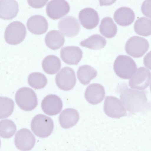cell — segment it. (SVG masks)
Masks as SVG:
<instances>
[{
    "label": "cell",
    "mask_w": 151,
    "mask_h": 151,
    "mask_svg": "<svg viewBox=\"0 0 151 151\" xmlns=\"http://www.w3.org/2000/svg\"><path fill=\"white\" fill-rule=\"evenodd\" d=\"M120 98L126 109L132 114L143 111L148 107L145 93L128 88L122 89Z\"/></svg>",
    "instance_id": "6da1fadb"
},
{
    "label": "cell",
    "mask_w": 151,
    "mask_h": 151,
    "mask_svg": "<svg viewBox=\"0 0 151 151\" xmlns=\"http://www.w3.org/2000/svg\"><path fill=\"white\" fill-rule=\"evenodd\" d=\"M114 71L116 75L121 78H130L136 72V64L130 57L121 55L115 59L114 65Z\"/></svg>",
    "instance_id": "7a4b0ae2"
},
{
    "label": "cell",
    "mask_w": 151,
    "mask_h": 151,
    "mask_svg": "<svg viewBox=\"0 0 151 151\" xmlns=\"http://www.w3.org/2000/svg\"><path fill=\"white\" fill-rule=\"evenodd\" d=\"M15 100L22 109L29 111L34 109L38 104L36 95L30 88L24 87L19 89L16 93Z\"/></svg>",
    "instance_id": "3957f363"
},
{
    "label": "cell",
    "mask_w": 151,
    "mask_h": 151,
    "mask_svg": "<svg viewBox=\"0 0 151 151\" xmlns=\"http://www.w3.org/2000/svg\"><path fill=\"white\" fill-rule=\"evenodd\" d=\"M31 128L32 132L37 136L45 138L52 133L54 128V123L50 117L39 114L35 116L32 120Z\"/></svg>",
    "instance_id": "277c9868"
},
{
    "label": "cell",
    "mask_w": 151,
    "mask_h": 151,
    "mask_svg": "<svg viewBox=\"0 0 151 151\" xmlns=\"http://www.w3.org/2000/svg\"><path fill=\"white\" fill-rule=\"evenodd\" d=\"M26 34V28L21 22H12L6 27L4 33V38L8 43L12 45L18 44L24 40Z\"/></svg>",
    "instance_id": "5b68a950"
},
{
    "label": "cell",
    "mask_w": 151,
    "mask_h": 151,
    "mask_svg": "<svg viewBox=\"0 0 151 151\" xmlns=\"http://www.w3.org/2000/svg\"><path fill=\"white\" fill-rule=\"evenodd\" d=\"M149 44L145 38L138 36L131 37L127 42L125 50L129 55L135 58L142 56L147 51Z\"/></svg>",
    "instance_id": "8992f818"
},
{
    "label": "cell",
    "mask_w": 151,
    "mask_h": 151,
    "mask_svg": "<svg viewBox=\"0 0 151 151\" xmlns=\"http://www.w3.org/2000/svg\"><path fill=\"white\" fill-rule=\"evenodd\" d=\"M76 78L74 70L69 67L63 68L56 75L55 81L58 87L64 91L71 90L75 86Z\"/></svg>",
    "instance_id": "52a82bcc"
},
{
    "label": "cell",
    "mask_w": 151,
    "mask_h": 151,
    "mask_svg": "<svg viewBox=\"0 0 151 151\" xmlns=\"http://www.w3.org/2000/svg\"><path fill=\"white\" fill-rule=\"evenodd\" d=\"M104 109L107 116L114 118H119L127 115L126 111L121 101L113 96H107L106 97Z\"/></svg>",
    "instance_id": "ba28073f"
},
{
    "label": "cell",
    "mask_w": 151,
    "mask_h": 151,
    "mask_svg": "<svg viewBox=\"0 0 151 151\" xmlns=\"http://www.w3.org/2000/svg\"><path fill=\"white\" fill-rule=\"evenodd\" d=\"M14 141L15 145L18 149L22 151H28L33 147L36 140L35 136L29 129L22 128L16 133Z\"/></svg>",
    "instance_id": "9c48e42d"
},
{
    "label": "cell",
    "mask_w": 151,
    "mask_h": 151,
    "mask_svg": "<svg viewBox=\"0 0 151 151\" xmlns=\"http://www.w3.org/2000/svg\"><path fill=\"white\" fill-rule=\"evenodd\" d=\"M150 79V71L145 67H140L129 79V85L132 88L143 90L149 86Z\"/></svg>",
    "instance_id": "30bf717a"
},
{
    "label": "cell",
    "mask_w": 151,
    "mask_h": 151,
    "mask_svg": "<svg viewBox=\"0 0 151 151\" xmlns=\"http://www.w3.org/2000/svg\"><path fill=\"white\" fill-rule=\"evenodd\" d=\"M70 9L68 3L65 0H51L47 4L46 13L53 19H58L67 14Z\"/></svg>",
    "instance_id": "8fae6325"
},
{
    "label": "cell",
    "mask_w": 151,
    "mask_h": 151,
    "mask_svg": "<svg viewBox=\"0 0 151 151\" xmlns=\"http://www.w3.org/2000/svg\"><path fill=\"white\" fill-rule=\"evenodd\" d=\"M58 27L64 36L70 37L77 35L81 29L78 21L72 16H66L60 20L58 23Z\"/></svg>",
    "instance_id": "7c38bea8"
},
{
    "label": "cell",
    "mask_w": 151,
    "mask_h": 151,
    "mask_svg": "<svg viewBox=\"0 0 151 151\" xmlns=\"http://www.w3.org/2000/svg\"><path fill=\"white\" fill-rule=\"evenodd\" d=\"M63 103L60 98L54 94L45 96L41 102V107L44 112L49 116L58 114L61 111Z\"/></svg>",
    "instance_id": "4fadbf2b"
},
{
    "label": "cell",
    "mask_w": 151,
    "mask_h": 151,
    "mask_svg": "<svg viewBox=\"0 0 151 151\" xmlns=\"http://www.w3.org/2000/svg\"><path fill=\"white\" fill-rule=\"evenodd\" d=\"M78 18L81 25L87 29H92L96 27L99 21L97 12L90 7L81 10L79 13Z\"/></svg>",
    "instance_id": "5bb4252c"
},
{
    "label": "cell",
    "mask_w": 151,
    "mask_h": 151,
    "mask_svg": "<svg viewBox=\"0 0 151 151\" xmlns=\"http://www.w3.org/2000/svg\"><path fill=\"white\" fill-rule=\"evenodd\" d=\"M60 53L63 61L69 65H77L83 56L81 48L75 46L64 47L61 49Z\"/></svg>",
    "instance_id": "9a60e30c"
},
{
    "label": "cell",
    "mask_w": 151,
    "mask_h": 151,
    "mask_svg": "<svg viewBox=\"0 0 151 151\" xmlns=\"http://www.w3.org/2000/svg\"><path fill=\"white\" fill-rule=\"evenodd\" d=\"M104 87L98 83H93L88 86L85 93L86 100L92 104H96L101 102L105 96Z\"/></svg>",
    "instance_id": "2e32d148"
},
{
    "label": "cell",
    "mask_w": 151,
    "mask_h": 151,
    "mask_svg": "<svg viewBox=\"0 0 151 151\" xmlns=\"http://www.w3.org/2000/svg\"><path fill=\"white\" fill-rule=\"evenodd\" d=\"M27 25L30 32L37 35L45 33L48 27L47 21L40 15H35L30 17L27 20Z\"/></svg>",
    "instance_id": "e0dca14e"
},
{
    "label": "cell",
    "mask_w": 151,
    "mask_h": 151,
    "mask_svg": "<svg viewBox=\"0 0 151 151\" xmlns=\"http://www.w3.org/2000/svg\"><path fill=\"white\" fill-rule=\"evenodd\" d=\"M135 14L132 9L127 7H122L117 9L114 12V18L119 25L126 26L130 25L133 22Z\"/></svg>",
    "instance_id": "ac0fdd59"
},
{
    "label": "cell",
    "mask_w": 151,
    "mask_h": 151,
    "mask_svg": "<svg viewBox=\"0 0 151 151\" xmlns=\"http://www.w3.org/2000/svg\"><path fill=\"white\" fill-rule=\"evenodd\" d=\"M19 12V5L15 0H0V18L11 19L15 17Z\"/></svg>",
    "instance_id": "d6986e66"
},
{
    "label": "cell",
    "mask_w": 151,
    "mask_h": 151,
    "mask_svg": "<svg viewBox=\"0 0 151 151\" xmlns=\"http://www.w3.org/2000/svg\"><path fill=\"white\" fill-rule=\"evenodd\" d=\"M79 116L78 111L73 108H67L63 110L59 117L60 124L63 128H70L78 122Z\"/></svg>",
    "instance_id": "ffe728a7"
},
{
    "label": "cell",
    "mask_w": 151,
    "mask_h": 151,
    "mask_svg": "<svg viewBox=\"0 0 151 151\" xmlns=\"http://www.w3.org/2000/svg\"><path fill=\"white\" fill-rule=\"evenodd\" d=\"M64 37L57 30H52L49 32L45 37V42L46 45L53 50L60 48L64 45Z\"/></svg>",
    "instance_id": "44dd1931"
},
{
    "label": "cell",
    "mask_w": 151,
    "mask_h": 151,
    "mask_svg": "<svg viewBox=\"0 0 151 151\" xmlns=\"http://www.w3.org/2000/svg\"><path fill=\"white\" fill-rule=\"evenodd\" d=\"M42 66L44 71L49 74L56 73L61 67V62L60 59L53 55H50L43 60Z\"/></svg>",
    "instance_id": "7402d4cb"
},
{
    "label": "cell",
    "mask_w": 151,
    "mask_h": 151,
    "mask_svg": "<svg viewBox=\"0 0 151 151\" xmlns=\"http://www.w3.org/2000/svg\"><path fill=\"white\" fill-rule=\"evenodd\" d=\"M99 30L100 33L103 36L110 38L116 35L117 29L112 19L109 17H106L101 20Z\"/></svg>",
    "instance_id": "603a6c76"
},
{
    "label": "cell",
    "mask_w": 151,
    "mask_h": 151,
    "mask_svg": "<svg viewBox=\"0 0 151 151\" xmlns=\"http://www.w3.org/2000/svg\"><path fill=\"white\" fill-rule=\"evenodd\" d=\"M97 75L96 70L92 66L84 65L80 67L77 72V76L80 82L86 85Z\"/></svg>",
    "instance_id": "cb8c5ba5"
},
{
    "label": "cell",
    "mask_w": 151,
    "mask_h": 151,
    "mask_svg": "<svg viewBox=\"0 0 151 151\" xmlns=\"http://www.w3.org/2000/svg\"><path fill=\"white\" fill-rule=\"evenodd\" d=\"M106 41L105 39L99 34L93 35L81 41L80 45L89 49L96 50L104 48Z\"/></svg>",
    "instance_id": "d4e9b609"
},
{
    "label": "cell",
    "mask_w": 151,
    "mask_h": 151,
    "mask_svg": "<svg viewBox=\"0 0 151 151\" xmlns=\"http://www.w3.org/2000/svg\"><path fill=\"white\" fill-rule=\"evenodd\" d=\"M135 32L138 35L147 36L151 35V20L146 17L138 19L134 25Z\"/></svg>",
    "instance_id": "484cf974"
},
{
    "label": "cell",
    "mask_w": 151,
    "mask_h": 151,
    "mask_svg": "<svg viewBox=\"0 0 151 151\" xmlns=\"http://www.w3.org/2000/svg\"><path fill=\"white\" fill-rule=\"evenodd\" d=\"M16 130V125L12 121L6 119L0 121V136L1 137L9 138L14 134Z\"/></svg>",
    "instance_id": "4316f807"
},
{
    "label": "cell",
    "mask_w": 151,
    "mask_h": 151,
    "mask_svg": "<svg viewBox=\"0 0 151 151\" xmlns=\"http://www.w3.org/2000/svg\"><path fill=\"white\" fill-rule=\"evenodd\" d=\"M14 106L12 100L8 97L0 96V119L10 116L13 111Z\"/></svg>",
    "instance_id": "83f0119b"
},
{
    "label": "cell",
    "mask_w": 151,
    "mask_h": 151,
    "mask_svg": "<svg viewBox=\"0 0 151 151\" xmlns=\"http://www.w3.org/2000/svg\"><path fill=\"white\" fill-rule=\"evenodd\" d=\"M28 82L29 85L35 89H40L44 87L47 83V79L43 74L34 72L29 76Z\"/></svg>",
    "instance_id": "f1b7e54d"
},
{
    "label": "cell",
    "mask_w": 151,
    "mask_h": 151,
    "mask_svg": "<svg viewBox=\"0 0 151 151\" xmlns=\"http://www.w3.org/2000/svg\"><path fill=\"white\" fill-rule=\"evenodd\" d=\"M150 0L145 1L141 6V11L143 14L150 18Z\"/></svg>",
    "instance_id": "f546056e"
},
{
    "label": "cell",
    "mask_w": 151,
    "mask_h": 151,
    "mask_svg": "<svg viewBox=\"0 0 151 151\" xmlns=\"http://www.w3.org/2000/svg\"><path fill=\"white\" fill-rule=\"evenodd\" d=\"M48 1H31L28 0L29 5L33 8H40L44 6Z\"/></svg>",
    "instance_id": "4dcf8cb0"
},
{
    "label": "cell",
    "mask_w": 151,
    "mask_h": 151,
    "mask_svg": "<svg viewBox=\"0 0 151 151\" xmlns=\"http://www.w3.org/2000/svg\"><path fill=\"white\" fill-rule=\"evenodd\" d=\"M1 140L0 139V146H1Z\"/></svg>",
    "instance_id": "1f68e13d"
}]
</instances>
